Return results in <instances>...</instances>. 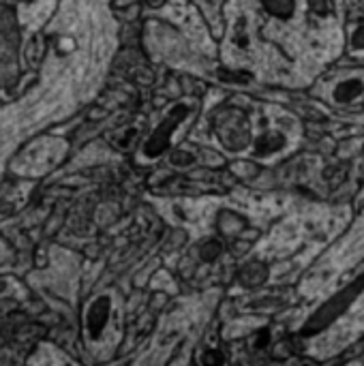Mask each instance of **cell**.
Wrapping results in <instances>:
<instances>
[{"instance_id":"obj_2","label":"cell","mask_w":364,"mask_h":366,"mask_svg":"<svg viewBox=\"0 0 364 366\" xmlns=\"http://www.w3.org/2000/svg\"><path fill=\"white\" fill-rule=\"evenodd\" d=\"M264 276H266V270H264L259 264H251V266H247V268L242 270V274H240V278H242V283H245V285H257V283H262V281H264Z\"/></svg>"},{"instance_id":"obj_3","label":"cell","mask_w":364,"mask_h":366,"mask_svg":"<svg viewBox=\"0 0 364 366\" xmlns=\"http://www.w3.org/2000/svg\"><path fill=\"white\" fill-rule=\"evenodd\" d=\"M199 253H201V259L212 261L218 253H221V244H218L216 240H210V242H206V244L199 249Z\"/></svg>"},{"instance_id":"obj_1","label":"cell","mask_w":364,"mask_h":366,"mask_svg":"<svg viewBox=\"0 0 364 366\" xmlns=\"http://www.w3.org/2000/svg\"><path fill=\"white\" fill-rule=\"evenodd\" d=\"M107 313H110V300L99 298L90 309H88V332L99 334L103 326L107 324Z\"/></svg>"},{"instance_id":"obj_4","label":"cell","mask_w":364,"mask_h":366,"mask_svg":"<svg viewBox=\"0 0 364 366\" xmlns=\"http://www.w3.org/2000/svg\"><path fill=\"white\" fill-rule=\"evenodd\" d=\"M201 364H204V366H221V364H223V355L218 353V351H214V349H210V351L204 353Z\"/></svg>"}]
</instances>
